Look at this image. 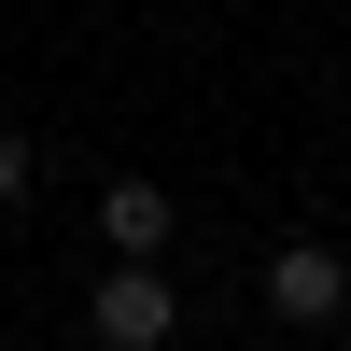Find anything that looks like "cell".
<instances>
[{
    "mask_svg": "<svg viewBox=\"0 0 351 351\" xmlns=\"http://www.w3.org/2000/svg\"><path fill=\"white\" fill-rule=\"evenodd\" d=\"M99 239L112 253H169V239H183V197H169L155 169H112V183H99Z\"/></svg>",
    "mask_w": 351,
    "mask_h": 351,
    "instance_id": "3957f363",
    "label": "cell"
},
{
    "mask_svg": "<svg viewBox=\"0 0 351 351\" xmlns=\"http://www.w3.org/2000/svg\"><path fill=\"white\" fill-rule=\"evenodd\" d=\"M253 295H267L295 337H324V324H351V253L337 239H281L267 267H253Z\"/></svg>",
    "mask_w": 351,
    "mask_h": 351,
    "instance_id": "7a4b0ae2",
    "label": "cell"
},
{
    "mask_svg": "<svg viewBox=\"0 0 351 351\" xmlns=\"http://www.w3.org/2000/svg\"><path fill=\"white\" fill-rule=\"evenodd\" d=\"M28 183H43V155H28V127H0V211H14Z\"/></svg>",
    "mask_w": 351,
    "mask_h": 351,
    "instance_id": "277c9868",
    "label": "cell"
},
{
    "mask_svg": "<svg viewBox=\"0 0 351 351\" xmlns=\"http://www.w3.org/2000/svg\"><path fill=\"white\" fill-rule=\"evenodd\" d=\"M169 337H183V281L155 253H112L84 281V351H169Z\"/></svg>",
    "mask_w": 351,
    "mask_h": 351,
    "instance_id": "6da1fadb",
    "label": "cell"
}]
</instances>
